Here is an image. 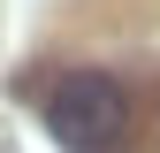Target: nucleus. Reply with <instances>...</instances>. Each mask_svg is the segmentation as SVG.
Segmentation results:
<instances>
[{
  "label": "nucleus",
  "instance_id": "obj_1",
  "mask_svg": "<svg viewBox=\"0 0 160 153\" xmlns=\"http://www.w3.org/2000/svg\"><path fill=\"white\" fill-rule=\"evenodd\" d=\"M46 130H53L69 153H114L122 130H130V92H122V76H107V69H69L61 84L46 92Z\"/></svg>",
  "mask_w": 160,
  "mask_h": 153
}]
</instances>
